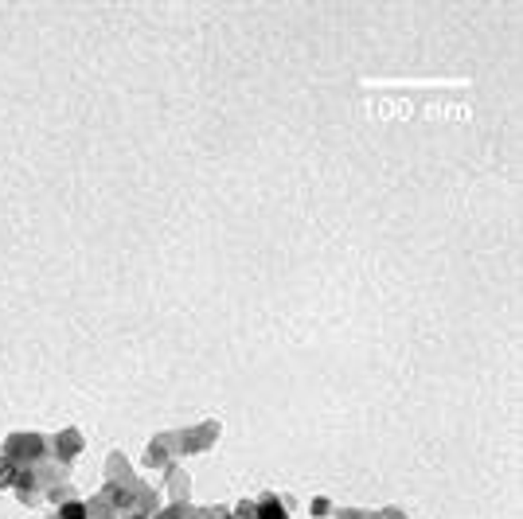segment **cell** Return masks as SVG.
Masks as SVG:
<instances>
[{
    "instance_id": "1",
    "label": "cell",
    "mask_w": 523,
    "mask_h": 519,
    "mask_svg": "<svg viewBox=\"0 0 523 519\" xmlns=\"http://www.w3.org/2000/svg\"><path fill=\"white\" fill-rule=\"evenodd\" d=\"M258 519H285V512H281V504H278V500H270V504H262Z\"/></svg>"
}]
</instances>
